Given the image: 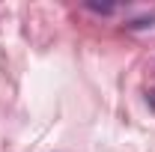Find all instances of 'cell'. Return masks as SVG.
Returning <instances> with one entry per match:
<instances>
[{
  "label": "cell",
  "mask_w": 155,
  "mask_h": 152,
  "mask_svg": "<svg viewBox=\"0 0 155 152\" xmlns=\"http://www.w3.org/2000/svg\"><path fill=\"white\" fill-rule=\"evenodd\" d=\"M87 6H90L93 12H104V15H107V12H114V3H96V0H90Z\"/></svg>",
  "instance_id": "obj_1"
}]
</instances>
